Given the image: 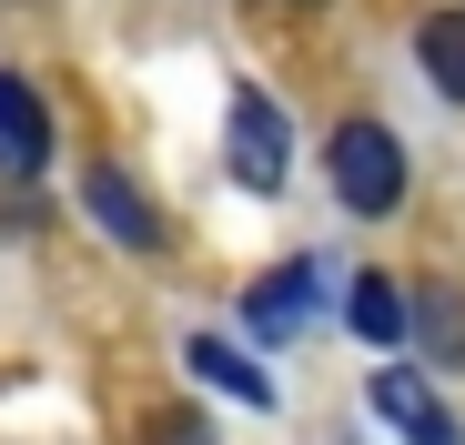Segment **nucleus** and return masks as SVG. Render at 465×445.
<instances>
[{
	"label": "nucleus",
	"mask_w": 465,
	"mask_h": 445,
	"mask_svg": "<svg viewBox=\"0 0 465 445\" xmlns=\"http://www.w3.org/2000/svg\"><path fill=\"white\" fill-rule=\"evenodd\" d=\"M324 173H334V193H344L354 213H395V203H405V142L384 132V122H344V132L324 142Z\"/></svg>",
	"instance_id": "nucleus-1"
},
{
	"label": "nucleus",
	"mask_w": 465,
	"mask_h": 445,
	"mask_svg": "<svg viewBox=\"0 0 465 445\" xmlns=\"http://www.w3.org/2000/svg\"><path fill=\"white\" fill-rule=\"evenodd\" d=\"M232 183H243V193H283L293 183V132H283V112L253 82L232 92Z\"/></svg>",
	"instance_id": "nucleus-2"
},
{
	"label": "nucleus",
	"mask_w": 465,
	"mask_h": 445,
	"mask_svg": "<svg viewBox=\"0 0 465 445\" xmlns=\"http://www.w3.org/2000/svg\"><path fill=\"white\" fill-rule=\"evenodd\" d=\"M324 273H334V263H283V273H263V283H253V304H243L253 334H263V344H293L303 324L324 314Z\"/></svg>",
	"instance_id": "nucleus-3"
},
{
	"label": "nucleus",
	"mask_w": 465,
	"mask_h": 445,
	"mask_svg": "<svg viewBox=\"0 0 465 445\" xmlns=\"http://www.w3.org/2000/svg\"><path fill=\"white\" fill-rule=\"evenodd\" d=\"M374 415L395 425L405 445H465V435H455V415L435 405V385L415 375V364H384V375H374Z\"/></svg>",
	"instance_id": "nucleus-4"
},
{
	"label": "nucleus",
	"mask_w": 465,
	"mask_h": 445,
	"mask_svg": "<svg viewBox=\"0 0 465 445\" xmlns=\"http://www.w3.org/2000/svg\"><path fill=\"white\" fill-rule=\"evenodd\" d=\"M82 203H92V222H102L112 243H132V253H152V243H163V213L142 203V183H132L122 163H92V183H82Z\"/></svg>",
	"instance_id": "nucleus-5"
},
{
	"label": "nucleus",
	"mask_w": 465,
	"mask_h": 445,
	"mask_svg": "<svg viewBox=\"0 0 465 445\" xmlns=\"http://www.w3.org/2000/svg\"><path fill=\"white\" fill-rule=\"evenodd\" d=\"M51 163V112L21 71H0V173H41Z\"/></svg>",
	"instance_id": "nucleus-6"
},
{
	"label": "nucleus",
	"mask_w": 465,
	"mask_h": 445,
	"mask_svg": "<svg viewBox=\"0 0 465 445\" xmlns=\"http://www.w3.org/2000/svg\"><path fill=\"white\" fill-rule=\"evenodd\" d=\"M183 364H193L213 395H232V405H273V375H263L243 344H223V334H193V344H183Z\"/></svg>",
	"instance_id": "nucleus-7"
},
{
	"label": "nucleus",
	"mask_w": 465,
	"mask_h": 445,
	"mask_svg": "<svg viewBox=\"0 0 465 445\" xmlns=\"http://www.w3.org/2000/svg\"><path fill=\"white\" fill-rule=\"evenodd\" d=\"M415 51H425V82H435L445 102H465V11H435V21L415 31Z\"/></svg>",
	"instance_id": "nucleus-8"
},
{
	"label": "nucleus",
	"mask_w": 465,
	"mask_h": 445,
	"mask_svg": "<svg viewBox=\"0 0 465 445\" xmlns=\"http://www.w3.org/2000/svg\"><path fill=\"white\" fill-rule=\"evenodd\" d=\"M344 314H354V334H364V344L384 354V344L405 334V293L384 283V273H354V293H344Z\"/></svg>",
	"instance_id": "nucleus-9"
},
{
	"label": "nucleus",
	"mask_w": 465,
	"mask_h": 445,
	"mask_svg": "<svg viewBox=\"0 0 465 445\" xmlns=\"http://www.w3.org/2000/svg\"><path fill=\"white\" fill-rule=\"evenodd\" d=\"M415 334H425L435 354L465 364V304H455V293H425V304H415Z\"/></svg>",
	"instance_id": "nucleus-10"
},
{
	"label": "nucleus",
	"mask_w": 465,
	"mask_h": 445,
	"mask_svg": "<svg viewBox=\"0 0 465 445\" xmlns=\"http://www.w3.org/2000/svg\"><path fill=\"white\" fill-rule=\"evenodd\" d=\"M152 445H213V425L193 405H173V415H152Z\"/></svg>",
	"instance_id": "nucleus-11"
}]
</instances>
